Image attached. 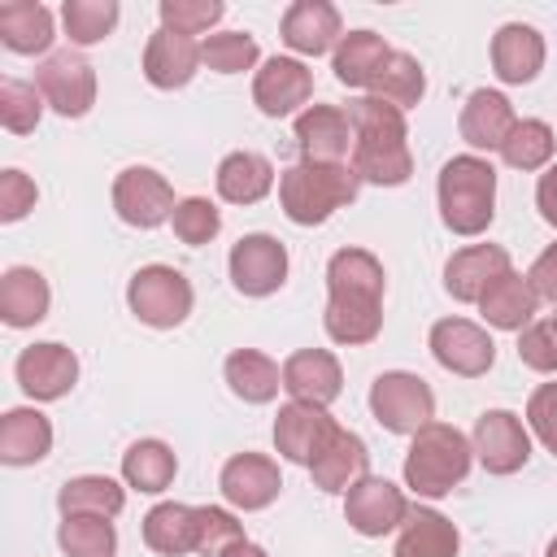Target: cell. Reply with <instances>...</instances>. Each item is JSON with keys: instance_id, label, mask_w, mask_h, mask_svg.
Instances as JSON below:
<instances>
[{"instance_id": "39", "label": "cell", "mask_w": 557, "mask_h": 557, "mask_svg": "<svg viewBox=\"0 0 557 557\" xmlns=\"http://www.w3.org/2000/svg\"><path fill=\"white\" fill-rule=\"evenodd\" d=\"M57 544L65 557H113L117 553V531L113 518L96 513H65L57 527Z\"/></svg>"}, {"instance_id": "40", "label": "cell", "mask_w": 557, "mask_h": 557, "mask_svg": "<svg viewBox=\"0 0 557 557\" xmlns=\"http://www.w3.org/2000/svg\"><path fill=\"white\" fill-rule=\"evenodd\" d=\"M117 17H122L117 0H65L61 4V26H65L70 44H78V48H91V44L109 39Z\"/></svg>"}, {"instance_id": "37", "label": "cell", "mask_w": 557, "mask_h": 557, "mask_svg": "<svg viewBox=\"0 0 557 557\" xmlns=\"http://www.w3.org/2000/svg\"><path fill=\"white\" fill-rule=\"evenodd\" d=\"M126 505V487L109 474H78L57 492V509L65 513H96V518H117Z\"/></svg>"}, {"instance_id": "49", "label": "cell", "mask_w": 557, "mask_h": 557, "mask_svg": "<svg viewBox=\"0 0 557 557\" xmlns=\"http://www.w3.org/2000/svg\"><path fill=\"white\" fill-rule=\"evenodd\" d=\"M527 278H531V287H535L540 300H553V305H557V244H548V248L535 257V265L527 270Z\"/></svg>"}, {"instance_id": "45", "label": "cell", "mask_w": 557, "mask_h": 557, "mask_svg": "<svg viewBox=\"0 0 557 557\" xmlns=\"http://www.w3.org/2000/svg\"><path fill=\"white\" fill-rule=\"evenodd\" d=\"M161 26H170V30H183V35H205L213 22H222V13H226V4L222 0H161Z\"/></svg>"}, {"instance_id": "41", "label": "cell", "mask_w": 557, "mask_h": 557, "mask_svg": "<svg viewBox=\"0 0 557 557\" xmlns=\"http://www.w3.org/2000/svg\"><path fill=\"white\" fill-rule=\"evenodd\" d=\"M257 57H261V48L248 30H218V35L200 39V61L218 74H244L257 65Z\"/></svg>"}, {"instance_id": "44", "label": "cell", "mask_w": 557, "mask_h": 557, "mask_svg": "<svg viewBox=\"0 0 557 557\" xmlns=\"http://www.w3.org/2000/svg\"><path fill=\"white\" fill-rule=\"evenodd\" d=\"M196 518H200V527H196V553H200V557H222L231 544H239V540H244V527L235 522V513H231V509L200 505V509H196Z\"/></svg>"}, {"instance_id": "1", "label": "cell", "mask_w": 557, "mask_h": 557, "mask_svg": "<svg viewBox=\"0 0 557 557\" xmlns=\"http://www.w3.org/2000/svg\"><path fill=\"white\" fill-rule=\"evenodd\" d=\"M352 122V170L361 183L374 187H400L413 174V152H409V131L405 113L396 104H383L374 96H361L348 104Z\"/></svg>"}, {"instance_id": "53", "label": "cell", "mask_w": 557, "mask_h": 557, "mask_svg": "<svg viewBox=\"0 0 557 557\" xmlns=\"http://www.w3.org/2000/svg\"><path fill=\"white\" fill-rule=\"evenodd\" d=\"M548 322H553V326H557V313H553V318H548Z\"/></svg>"}, {"instance_id": "22", "label": "cell", "mask_w": 557, "mask_h": 557, "mask_svg": "<svg viewBox=\"0 0 557 557\" xmlns=\"http://www.w3.org/2000/svg\"><path fill=\"white\" fill-rule=\"evenodd\" d=\"M283 44L300 57H322L335 52V44L344 39L339 30V9L331 0H296L283 13Z\"/></svg>"}, {"instance_id": "52", "label": "cell", "mask_w": 557, "mask_h": 557, "mask_svg": "<svg viewBox=\"0 0 557 557\" xmlns=\"http://www.w3.org/2000/svg\"><path fill=\"white\" fill-rule=\"evenodd\" d=\"M544 557H557V535L548 540V548H544Z\"/></svg>"}, {"instance_id": "43", "label": "cell", "mask_w": 557, "mask_h": 557, "mask_svg": "<svg viewBox=\"0 0 557 557\" xmlns=\"http://www.w3.org/2000/svg\"><path fill=\"white\" fill-rule=\"evenodd\" d=\"M170 226H174V235H178L183 244L200 248V244H209V239L222 231V213H218L213 200H205V196H187V200H178Z\"/></svg>"}, {"instance_id": "13", "label": "cell", "mask_w": 557, "mask_h": 557, "mask_svg": "<svg viewBox=\"0 0 557 557\" xmlns=\"http://www.w3.org/2000/svg\"><path fill=\"white\" fill-rule=\"evenodd\" d=\"M344 518L357 535H387V531H400V522L409 518V500L396 483L379 479V474H366L361 483H352L344 492Z\"/></svg>"}, {"instance_id": "25", "label": "cell", "mask_w": 557, "mask_h": 557, "mask_svg": "<svg viewBox=\"0 0 557 557\" xmlns=\"http://www.w3.org/2000/svg\"><path fill=\"white\" fill-rule=\"evenodd\" d=\"M535 309H540V296H535L531 278L518 274V270H505V274L479 296V313H483V322L496 326V331H522V326H531V322H535Z\"/></svg>"}, {"instance_id": "21", "label": "cell", "mask_w": 557, "mask_h": 557, "mask_svg": "<svg viewBox=\"0 0 557 557\" xmlns=\"http://www.w3.org/2000/svg\"><path fill=\"white\" fill-rule=\"evenodd\" d=\"M513 270L509 265V252L500 244H470V248H457L444 265V292L461 305H479V296L505 274Z\"/></svg>"}, {"instance_id": "26", "label": "cell", "mask_w": 557, "mask_h": 557, "mask_svg": "<svg viewBox=\"0 0 557 557\" xmlns=\"http://www.w3.org/2000/svg\"><path fill=\"white\" fill-rule=\"evenodd\" d=\"M57 39L52 30V9L39 0H4L0 4V44L17 57L48 52Z\"/></svg>"}, {"instance_id": "5", "label": "cell", "mask_w": 557, "mask_h": 557, "mask_svg": "<svg viewBox=\"0 0 557 557\" xmlns=\"http://www.w3.org/2000/svg\"><path fill=\"white\" fill-rule=\"evenodd\" d=\"M370 413L392 435H418L426 422H435V392L422 374L383 370L370 383Z\"/></svg>"}, {"instance_id": "34", "label": "cell", "mask_w": 557, "mask_h": 557, "mask_svg": "<svg viewBox=\"0 0 557 557\" xmlns=\"http://www.w3.org/2000/svg\"><path fill=\"white\" fill-rule=\"evenodd\" d=\"M387 52L392 48L383 44V35H374V30H348L335 44V52H331V70H335V78L344 87H370L374 74H379V65L387 61Z\"/></svg>"}, {"instance_id": "18", "label": "cell", "mask_w": 557, "mask_h": 557, "mask_svg": "<svg viewBox=\"0 0 557 557\" xmlns=\"http://www.w3.org/2000/svg\"><path fill=\"white\" fill-rule=\"evenodd\" d=\"M296 144H300V161H348L352 152V122L348 109L339 104H309L296 113Z\"/></svg>"}, {"instance_id": "50", "label": "cell", "mask_w": 557, "mask_h": 557, "mask_svg": "<svg viewBox=\"0 0 557 557\" xmlns=\"http://www.w3.org/2000/svg\"><path fill=\"white\" fill-rule=\"evenodd\" d=\"M535 209H540V218L548 222V226H557V161L540 174V183H535Z\"/></svg>"}, {"instance_id": "2", "label": "cell", "mask_w": 557, "mask_h": 557, "mask_svg": "<svg viewBox=\"0 0 557 557\" xmlns=\"http://www.w3.org/2000/svg\"><path fill=\"white\" fill-rule=\"evenodd\" d=\"M440 218L453 235H483L496 218V165L479 152L453 157L435 183Z\"/></svg>"}, {"instance_id": "30", "label": "cell", "mask_w": 557, "mask_h": 557, "mask_svg": "<svg viewBox=\"0 0 557 557\" xmlns=\"http://www.w3.org/2000/svg\"><path fill=\"white\" fill-rule=\"evenodd\" d=\"M457 548H461L457 527L440 509L413 505L409 518L400 522V535H396V553L392 557H457Z\"/></svg>"}, {"instance_id": "15", "label": "cell", "mask_w": 557, "mask_h": 557, "mask_svg": "<svg viewBox=\"0 0 557 557\" xmlns=\"http://www.w3.org/2000/svg\"><path fill=\"white\" fill-rule=\"evenodd\" d=\"M218 487H222L231 509L252 513V509L274 505V496L283 492V474L265 453H235V457H226V466L218 474Z\"/></svg>"}, {"instance_id": "7", "label": "cell", "mask_w": 557, "mask_h": 557, "mask_svg": "<svg viewBox=\"0 0 557 557\" xmlns=\"http://www.w3.org/2000/svg\"><path fill=\"white\" fill-rule=\"evenodd\" d=\"M113 209L126 226L152 231V226L174 218L178 200H174V187H170L165 174H157L152 165H126L113 178Z\"/></svg>"}, {"instance_id": "6", "label": "cell", "mask_w": 557, "mask_h": 557, "mask_svg": "<svg viewBox=\"0 0 557 557\" xmlns=\"http://www.w3.org/2000/svg\"><path fill=\"white\" fill-rule=\"evenodd\" d=\"M126 305H131V313L144 326L170 331V326L187 322V313L196 305V292H191L183 270H174V265H144L126 283Z\"/></svg>"}, {"instance_id": "19", "label": "cell", "mask_w": 557, "mask_h": 557, "mask_svg": "<svg viewBox=\"0 0 557 557\" xmlns=\"http://www.w3.org/2000/svg\"><path fill=\"white\" fill-rule=\"evenodd\" d=\"M283 392L292 400H305V405H331L339 400L344 392V370H339V357L326 352V348H300L283 361Z\"/></svg>"}, {"instance_id": "9", "label": "cell", "mask_w": 557, "mask_h": 557, "mask_svg": "<svg viewBox=\"0 0 557 557\" xmlns=\"http://www.w3.org/2000/svg\"><path fill=\"white\" fill-rule=\"evenodd\" d=\"M431 344V357L448 370V374H461V379H479L492 370L496 361V344L487 335V326L470 322V318H440L426 335Z\"/></svg>"}, {"instance_id": "20", "label": "cell", "mask_w": 557, "mask_h": 557, "mask_svg": "<svg viewBox=\"0 0 557 557\" xmlns=\"http://www.w3.org/2000/svg\"><path fill=\"white\" fill-rule=\"evenodd\" d=\"M513 126H518V113H513L509 96L496 91V87L470 91L466 104H461V117H457L461 139H466L470 148H479V152H500V144L509 139Z\"/></svg>"}, {"instance_id": "11", "label": "cell", "mask_w": 557, "mask_h": 557, "mask_svg": "<svg viewBox=\"0 0 557 557\" xmlns=\"http://www.w3.org/2000/svg\"><path fill=\"white\" fill-rule=\"evenodd\" d=\"M339 422L322 409V405H305V400H287L274 418V448L283 461H296V466H313V457L335 440Z\"/></svg>"}, {"instance_id": "48", "label": "cell", "mask_w": 557, "mask_h": 557, "mask_svg": "<svg viewBox=\"0 0 557 557\" xmlns=\"http://www.w3.org/2000/svg\"><path fill=\"white\" fill-rule=\"evenodd\" d=\"M35 200H39L35 178H26L22 170H4V174H0V222L26 218V213L35 209Z\"/></svg>"}, {"instance_id": "36", "label": "cell", "mask_w": 557, "mask_h": 557, "mask_svg": "<svg viewBox=\"0 0 557 557\" xmlns=\"http://www.w3.org/2000/svg\"><path fill=\"white\" fill-rule=\"evenodd\" d=\"M370 96L383 100V104H396L400 113L413 109V104L426 96V70H422V61L409 57V52H396V48H392L387 61L379 65L374 83H370Z\"/></svg>"}, {"instance_id": "28", "label": "cell", "mask_w": 557, "mask_h": 557, "mask_svg": "<svg viewBox=\"0 0 557 557\" xmlns=\"http://www.w3.org/2000/svg\"><path fill=\"white\" fill-rule=\"evenodd\" d=\"M48 305H52V292H48V278L39 270H30V265L4 270V278H0V318H4V326L22 331V326L44 322Z\"/></svg>"}, {"instance_id": "17", "label": "cell", "mask_w": 557, "mask_h": 557, "mask_svg": "<svg viewBox=\"0 0 557 557\" xmlns=\"http://www.w3.org/2000/svg\"><path fill=\"white\" fill-rule=\"evenodd\" d=\"M200 39L183 35V30H170V26H157L148 35V48H144V78L161 91H174V87H187L200 70Z\"/></svg>"}, {"instance_id": "46", "label": "cell", "mask_w": 557, "mask_h": 557, "mask_svg": "<svg viewBox=\"0 0 557 557\" xmlns=\"http://www.w3.org/2000/svg\"><path fill=\"white\" fill-rule=\"evenodd\" d=\"M518 361L535 374H557V326L531 322L518 331Z\"/></svg>"}, {"instance_id": "14", "label": "cell", "mask_w": 557, "mask_h": 557, "mask_svg": "<svg viewBox=\"0 0 557 557\" xmlns=\"http://www.w3.org/2000/svg\"><path fill=\"white\" fill-rule=\"evenodd\" d=\"M13 374L30 400H61L78 383V357H74V348L44 339V344H30L17 352Z\"/></svg>"}, {"instance_id": "29", "label": "cell", "mask_w": 557, "mask_h": 557, "mask_svg": "<svg viewBox=\"0 0 557 557\" xmlns=\"http://www.w3.org/2000/svg\"><path fill=\"white\" fill-rule=\"evenodd\" d=\"M52 453V422L22 405V409H9L0 418V461L4 466H35Z\"/></svg>"}, {"instance_id": "16", "label": "cell", "mask_w": 557, "mask_h": 557, "mask_svg": "<svg viewBox=\"0 0 557 557\" xmlns=\"http://www.w3.org/2000/svg\"><path fill=\"white\" fill-rule=\"evenodd\" d=\"M313 96V74L300 57H270L252 74V100L265 117H287Z\"/></svg>"}, {"instance_id": "12", "label": "cell", "mask_w": 557, "mask_h": 557, "mask_svg": "<svg viewBox=\"0 0 557 557\" xmlns=\"http://www.w3.org/2000/svg\"><path fill=\"white\" fill-rule=\"evenodd\" d=\"M470 444H474V457L483 461L487 474H518L531 461V435H527L522 418L509 409L479 413Z\"/></svg>"}, {"instance_id": "27", "label": "cell", "mask_w": 557, "mask_h": 557, "mask_svg": "<svg viewBox=\"0 0 557 557\" xmlns=\"http://www.w3.org/2000/svg\"><path fill=\"white\" fill-rule=\"evenodd\" d=\"M213 183H218V196H222L226 205H257V200H265L270 187H274V165H270V157L239 148V152H226V157L218 161Z\"/></svg>"}, {"instance_id": "10", "label": "cell", "mask_w": 557, "mask_h": 557, "mask_svg": "<svg viewBox=\"0 0 557 557\" xmlns=\"http://www.w3.org/2000/svg\"><path fill=\"white\" fill-rule=\"evenodd\" d=\"M226 270H231L235 292H244V296H270V292H278L287 283V248L274 235L252 231V235H244L231 248Z\"/></svg>"}, {"instance_id": "24", "label": "cell", "mask_w": 557, "mask_h": 557, "mask_svg": "<svg viewBox=\"0 0 557 557\" xmlns=\"http://www.w3.org/2000/svg\"><path fill=\"white\" fill-rule=\"evenodd\" d=\"M366 474H370V448H366V440L357 431H344V426L335 431V440L309 466V479L322 492H348Z\"/></svg>"}, {"instance_id": "31", "label": "cell", "mask_w": 557, "mask_h": 557, "mask_svg": "<svg viewBox=\"0 0 557 557\" xmlns=\"http://www.w3.org/2000/svg\"><path fill=\"white\" fill-rule=\"evenodd\" d=\"M387 274L383 261L366 248H339L326 261V296H366V300H383Z\"/></svg>"}, {"instance_id": "35", "label": "cell", "mask_w": 557, "mask_h": 557, "mask_svg": "<svg viewBox=\"0 0 557 557\" xmlns=\"http://www.w3.org/2000/svg\"><path fill=\"white\" fill-rule=\"evenodd\" d=\"M174 470H178V457L165 440H135L122 453V479L135 492H148V496L165 492L174 483Z\"/></svg>"}, {"instance_id": "8", "label": "cell", "mask_w": 557, "mask_h": 557, "mask_svg": "<svg viewBox=\"0 0 557 557\" xmlns=\"http://www.w3.org/2000/svg\"><path fill=\"white\" fill-rule=\"evenodd\" d=\"M35 87H39L44 104H52L61 117H83L96 104V70L74 48L44 57V65L35 70Z\"/></svg>"}, {"instance_id": "3", "label": "cell", "mask_w": 557, "mask_h": 557, "mask_svg": "<svg viewBox=\"0 0 557 557\" xmlns=\"http://www.w3.org/2000/svg\"><path fill=\"white\" fill-rule=\"evenodd\" d=\"M361 178L348 161H296L278 174V205L296 226H318L357 196Z\"/></svg>"}, {"instance_id": "42", "label": "cell", "mask_w": 557, "mask_h": 557, "mask_svg": "<svg viewBox=\"0 0 557 557\" xmlns=\"http://www.w3.org/2000/svg\"><path fill=\"white\" fill-rule=\"evenodd\" d=\"M39 113H44V96H39L35 83L0 78V122H4V131L30 135L39 126Z\"/></svg>"}, {"instance_id": "23", "label": "cell", "mask_w": 557, "mask_h": 557, "mask_svg": "<svg viewBox=\"0 0 557 557\" xmlns=\"http://www.w3.org/2000/svg\"><path fill=\"white\" fill-rule=\"evenodd\" d=\"M492 70L500 83L522 87L544 70V35L527 22H505L492 35Z\"/></svg>"}, {"instance_id": "51", "label": "cell", "mask_w": 557, "mask_h": 557, "mask_svg": "<svg viewBox=\"0 0 557 557\" xmlns=\"http://www.w3.org/2000/svg\"><path fill=\"white\" fill-rule=\"evenodd\" d=\"M222 557H270L261 544H252V540H239V544H231Z\"/></svg>"}, {"instance_id": "4", "label": "cell", "mask_w": 557, "mask_h": 557, "mask_svg": "<svg viewBox=\"0 0 557 557\" xmlns=\"http://www.w3.org/2000/svg\"><path fill=\"white\" fill-rule=\"evenodd\" d=\"M474 444L448 426V422H426L405 453V487L418 496H448L466 474H470Z\"/></svg>"}, {"instance_id": "47", "label": "cell", "mask_w": 557, "mask_h": 557, "mask_svg": "<svg viewBox=\"0 0 557 557\" xmlns=\"http://www.w3.org/2000/svg\"><path fill=\"white\" fill-rule=\"evenodd\" d=\"M527 426L540 435V444L557 457V383H540L527 400Z\"/></svg>"}, {"instance_id": "33", "label": "cell", "mask_w": 557, "mask_h": 557, "mask_svg": "<svg viewBox=\"0 0 557 557\" xmlns=\"http://www.w3.org/2000/svg\"><path fill=\"white\" fill-rule=\"evenodd\" d=\"M226 374V387L244 400V405H270L283 387V366H274L265 352L257 348H235L222 366Z\"/></svg>"}, {"instance_id": "38", "label": "cell", "mask_w": 557, "mask_h": 557, "mask_svg": "<svg viewBox=\"0 0 557 557\" xmlns=\"http://www.w3.org/2000/svg\"><path fill=\"white\" fill-rule=\"evenodd\" d=\"M553 152H557V135L544 117H518V126L500 144V161L509 170H548Z\"/></svg>"}, {"instance_id": "32", "label": "cell", "mask_w": 557, "mask_h": 557, "mask_svg": "<svg viewBox=\"0 0 557 557\" xmlns=\"http://www.w3.org/2000/svg\"><path fill=\"white\" fill-rule=\"evenodd\" d=\"M196 505H178V500H161L144 513V544L161 557H183L196 553Z\"/></svg>"}]
</instances>
